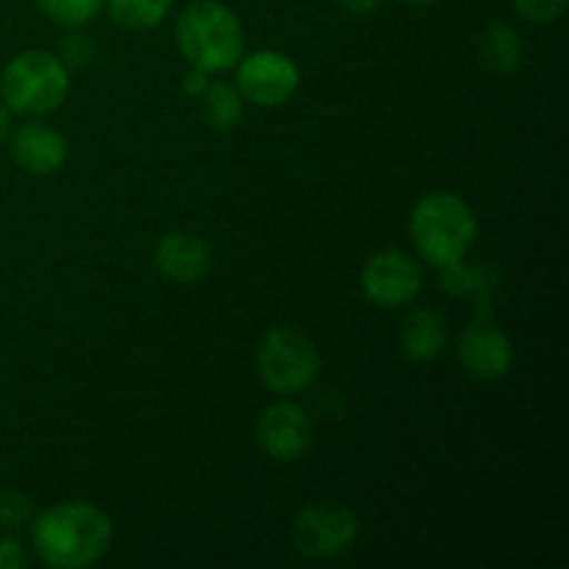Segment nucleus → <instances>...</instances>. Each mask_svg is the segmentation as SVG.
<instances>
[{"label":"nucleus","mask_w":569,"mask_h":569,"mask_svg":"<svg viewBox=\"0 0 569 569\" xmlns=\"http://www.w3.org/2000/svg\"><path fill=\"white\" fill-rule=\"evenodd\" d=\"M209 72L203 70H194V67H189L187 72H183V92L192 94V98H200V94L206 92V87H209Z\"/></svg>","instance_id":"5701e85b"},{"label":"nucleus","mask_w":569,"mask_h":569,"mask_svg":"<svg viewBox=\"0 0 569 569\" xmlns=\"http://www.w3.org/2000/svg\"><path fill=\"white\" fill-rule=\"evenodd\" d=\"M176 42L189 67L226 72L244 56V26L220 0H194L178 14Z\"/></svg>","instance_id":"7ed1b4c3"},{"label":"nucleus","mask_w":569,"mask_h":569,"mask_svg":"<svg viewBox=\"0 0 569 569\" xmlns=\"http://www.w3.org/2000/svg\"><path fill=\"white\" fill-rule=\"evenodd\" d=\"M409 237L426 264L442 267L465 261L478 239L476 211L453 192H428L415 203Z\"/></svg>","instance_id":"f03ea898"},{"label":"nucleus","mask_w":569,"mask_h":569,"mask_svg":"<svg viewBox=\"0 0 569 569\" xmlns=\"http://www.w3.org/2000/svg\"><path fill=\"white\" fill-rule=\"evenodd\" d=\"M37 6L50 22H59V26L67 28H81L100 14L103 0H37Z\"/></svg>","instance_id":"f3484780"},{"label":"nucleus","mask_w":569,"mask_h":569,"mask_svg":"<svg viewBox=\"0 0 569 569\" xmlns=\"http://www.w3.org/2000/svg\"><path fill=\"white\" fill-rule=\"evenodd\" d=\"M259 376L278 398L306 392L320 376V350L309 333L292 326H276L259 345Z\"/></svg>","instance_id":"39448f33"},{"label":"nucleus","mask_w":569,"mask_h":569,"mask_svg":"<svg viewBox=\"0 0 569 569\" xmlns=\"http://www.w3.org/2000/svg\"><path fill=\"white\" fill-rule=\"evenodd\" d=\"M569 0H515V11L528 22L548 26L565 17Z\"/></svg>","instance_id":"6ab92c4d"},{"label":"nucleus","mask_w":569,"mask_h":569,"mask_svg":"<svg viewBox=\"0 0 569 569\" xmlns=\"http://www.w3.org/2000/svg\"><path fill=\"white\" fill-rule=\"evenodd\" d=\"M450 345V322L433 306H420L411 311L400 331V350L415 365H428L439 359Z\"/></svg>","instance_id":"ddd939ff"},{"label":"nucleus","mask_w":569,"mask_h":569,"mask_svg":"<svg viewBox=\"0 0 569 569\" xmlns=\"http://www.w3.org/2000/svg\"><path fill=\"white\" fill-rule=\"evenodd\" d=\"M203 98V120L206 126L214 128V131H233V128L242 122L244 117V100L242 94L237 92V87L231 83H209L206 92L200 94Z\"/></svg>","instance_id":"2eb2a0df"},{"label":"nucleus","mask_w":569,"mask_h":569,"mask_svg":"<svg viewBox=\"0 0 569 569\" xmlns=\"http://www.w3.org/2000/svg\"><path fill=\"white\" fill-rule=\"evenodd\" d=\"M478 59L495 76H509L522 61V39L509 22H489L478 33Z\"/></svg>","instance_id":"4468645a"},{"label":"nucleus","mask_w":569,"mask_h":569,"mask_svg":"<svg viewBox=\"0 0 569 569\" xmlns=\"http://www.w3.org/2000/svg\"><path fill=\"white\" fill-rule=\"evenodd\" d=\"M114 539L111 517L89 500H64L31 520V542L53 569H87L106 556Z\"/></svg>","instance_id":"f257e3e1"},{"label":"nucleus","mask_w":569,"mask_h":569,"mask_svg":"<svg viewBox=\"0 0 569 569\" xmlns=\"http://www.w3.org/2000/svg\"><path fill=\"white\" fill-rule=\"evenodd\" d=\"M398 3H403V6H431V3H437V0H398Z\"/></svg>","instance_id":"393cba45"},{"label":"nucleus","mask_w":569,"mask_h":569,"mask_svg":"<svg viewBox=\"0 0 569 569\" xmlns=\"http://www.w3.org/2000/svg\"><path fill=\"white\" fill-rule=\"evenodd\" d=\"M237 92L259 109H278L300 87V67L283 50H256L237 61Z\"/></svg>","instance_id":"0eeeda50"},{"label":"nucleus","mask_w":569,"mask_h":569,"mask_svg":"<svg viewBox=\"0 0 569 569\" xmlns=\"http://www.w3.org/2000/svg\"><path fill=\"white\" fill-rule=\"evenodd\" d=\"M56 56L64 61L67 70H70V67H87L89 61L94 59V44L89 42L87 37H81V33H67V37L61 39L59 53Z\"/></svg>","instance_id":"aec40b11"},{"label":"nucleus","mask_w":569,"mask_h":569,"mask_svg":"<svg viewBox=\"0 0 569 569\" xmlns=\"http://www.w3.org/2000/svg\"><path fill=\"white\" fill-rule=\"evenodd\" d=\"M361 292L378 309H400L422 289V267L403 250H378L361 267Z\"/></svg>","instance_id":"6e6552de"},{"label":"nucleus","mask_w":569,"mask_h":569,"mask_svg":"<svg viewBox=\"0 0 569 569\" xmlns=\"http://www.w3.org/2000/svg\"><path fill=\"white\" fill-rule=\"evenodd\" d=\"M70 94V70L56 53L22 50L0 72V100L11 114L42 117L61 109Z\"/></svg>","instance_id":"20e7f679"},{"label":"nucleus","mask_w":569,"mask_h":569,"mask_svg":"<svg viewBox=\"0 0 569 569\" xmlns=\"http://www.w3.org/2000/svg\"><path fill=\"white\" fill-rule=\"evenodd\" d=\"M33 500L20 489H3L0 492V528L17 531L22 526H31L33 520Z\"/></svg>","instance_id":"a211bd4d"},{"label":"nucleus","mask_w":569,"mask_h":569,"mask_svg":"<svg viewBox=\"0 0 569 569\" xmlns=\"http://www.w3.org/2000/svg\"><path fill=\"white\" fill-rule=\"evenodd\" d=\"M359 539V520L342 503L303 506L292 520V542L309 559H337L353 550Z\"/></svg>","instance_id":"423d86ee"},{"label":"nucleus","mask_w":569,"mask_h":569,"mask_svg":"<svg viewBox=\"0 0 569 569\" xmlns=\"http://www.w3.org/2000/svg\"><path fill=\"white\" fill-rule=\"evenodd\" d=\"M456 359L461 370L476 381H498L511 370L515 348H511V339L495 326L492 317L476 315L470 326L461 328Z\"/></svg>","instance_id":"1a4fd4ad"},{"label":"nucleus","mask_w":569,"mask_h":569,"mask_svg":"<svg viewBox=\"0 0 569 569\" xmlns=\"http://www.w3.org/2000/svg\"><path fill=\"white\" fill-rule=\"evenodd\" d=\"M333 3H337L339 9L350 17H370L381 9L383 0H333Z\"/></svg>","instance_id":"4be33fe9"},{"label":"nucleus","mask_w":569,"mask_h":569,"mask_svg":"<svg viewBox=\"0 0 569 569\" xmlns=\"http://www.w3.org/2000/svg\"><path fill=\"white\" fill-rule=\"evenodd\" d=\"M153 264L164 281L178 283V287H192L209 278L214 267V253L209 242L198 233L176 231L159 239L153 253Z\"/></svg>","instance_id":"9b49d317"},{"label":"nucleus","mask_w":569,"mask_h":569,"mask_svg":"<svg viewBox=\"0 0 569 569\" xmlns=\"http://www.w3.org/2000/svg\"><path fill=\"white\" fill-rule=\"evenodd\" d=\"M9 133H11V111L0 103V144L9 139Z\"/></svg>","instance_id":"b1692460"},{"label":"nucleus","mask_w":569,"mask_h":569,"mask_svg":"<svg viewBox=\"0 0 569 569\" xmlns=\"http://www.w3.org/2000/svg\"><path fill=\"white\" fill-rule=\"evenodd\" d=\"M256 437L270 459L289 465L309 453L311 442H315V422L303 406L292 403V400H278L261 411L259 422H256Z\"/></svg>","instance_id":"9d476101"},{"label":"nucleus","mask_w":569,"mask_h":569,"mask_svg":"<svg viewBox=\"0 0 569 569\" xmlns=\"http://www.w3.org/2000/svg\"><path fill=\"white\" fill-rule=\"evenodd\" d=\"M26 550L14 537L0 533V569H22L26 567Z\"/></svg>","instance_id":"412c9836"},{"label":"nucleus","mask_w":569,"mask_h":569,"mask_svg":"<svg viewBox=\"0 0 569 569\" xmlns=\"http://www.w3.org/2000/svg\"><path fill=\"white\" fill-rule=\"evenodd\" d=\"M11 159L28 176H53L67 161V139L44 122H28L9 133Z\"/></svg>","instance_id":"f8f14e48"},{"label":"nucleus","mask_w":569,"mask_h":569,"mask_svg":"<svg viewBox=\"0 0 569 569\" xmlns=\"http://www.w3.org/2000/svg\"><path fill=\"white\" fill-rule=\"evenodd\" d=\"M109 17L126 31H150L167 20L172 0H103Z\"/></svg>","instance_id":"dca6fc26"}]
</instances>
